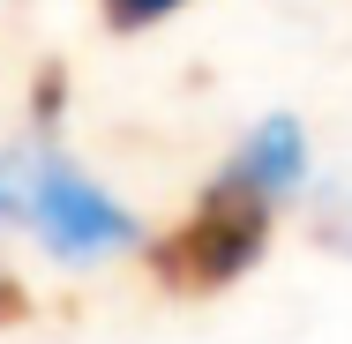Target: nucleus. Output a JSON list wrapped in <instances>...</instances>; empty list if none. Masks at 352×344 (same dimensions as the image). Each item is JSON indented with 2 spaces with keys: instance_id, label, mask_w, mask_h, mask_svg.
<instances>
[{
  "instance_id": "f257e3e1",
  "label": "nucleus",
  "mask_w": 352,
  "mask_h": 344,
  "mask_svg": "<svg viewBox=\"0 0 352 344\" xmlns=\"http://www.w3.org/2000/svg\"><path fill=\"white\" fill-rule=\"evenodd\" d=\"M263 232H270L263 195L240 187V180H217L210 195H203V209L150 247V270L165 277L173 292H217V284H232L263 255Z\"/></svg>"
},
{
  "instance_id": "20e7f679",
  "label": "nucleus",
  "mask_w": 352,
  "mask_h": 344,
  "mask_svg": "<svg viewBox=\"0 0 352 344\" xmlns=\"http://www.w3.org/2000/svg\"><path fill=\"white\" fill-rule=\"evenodd\" d=\"M105 8H113V23H120V30H135V23H157V15H173L180 0H105Z\"/></svg>"
},
{
  "instance_id": "f03ea898",
  "label": "nucleus",
  "mask_w": 352,
  "mask_h": 344,
  "mask_svg": "<svg viewBox=\"0 0 352 344\" xmlns=\"http://www.w3.org/2000/svg\"><path fill=\"white\" fill-rule=\"evenodd\" d=\"M38 225H45V240H53L60 255H75V262L135 240V217L120 203H105V187H90V180H82L75 165H60V157L38 165Z\"/></svg>"
},
{
  "instance_id": "7ed1b4c3",
  "label": "nucleus",
  "mask_w": 352,
  "mask_h": 344,
  "mask_svg": "<svg viewBox=\"0 0 352 344\" xmlns=\"http://www.w3.org/2000/svg\"><path fill=\"white\" fill-rule=\"evenodd\" d=\"M232 180H240V187H255V195L292 187V180H300V128H292V120H263V128H255V142L240 150Z\"/></svg>"
}]
</instances>
